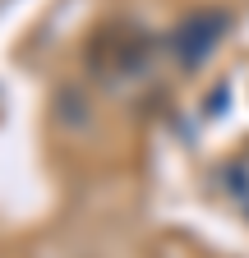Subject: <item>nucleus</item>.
I'll return each instance as SVG.
<instances>
[{
	"instance_id": "nucleus-1",
	"label": "nucleus",
	"mask_w": 249,
	"mask_h": 258,
	"mask_svg": "<svg viewBox=\"0 0 249 258\" xmlns=\"http://www.w3.org/2000/svg\"><path fill=\"white\" fill-rule=\"evenodd\" d=\"M88 64L92 74H102L106 83L115 79H139L148 70V37H139V28H102L88 42Z\"/></svg>"
},
{
	"instance_id": "nucleus-2",
	"label": "nucleus",
	"mask_w": 249,
	"mask_h": 258,
	"mask_svg": "<svg viewBox=\"0 0 249 258\" xmlns=\"http://www.w3.org/2000/svg\"><path fill=\"white\" fill-rule=\"evenodd\" d=\"M226 28H231V14H226V10H194V14H184V19L171 28L166 51H171V60L180 64L184 74H194L199 64L217 51V42H222Z\"/></svg>"
}]
</instances>
